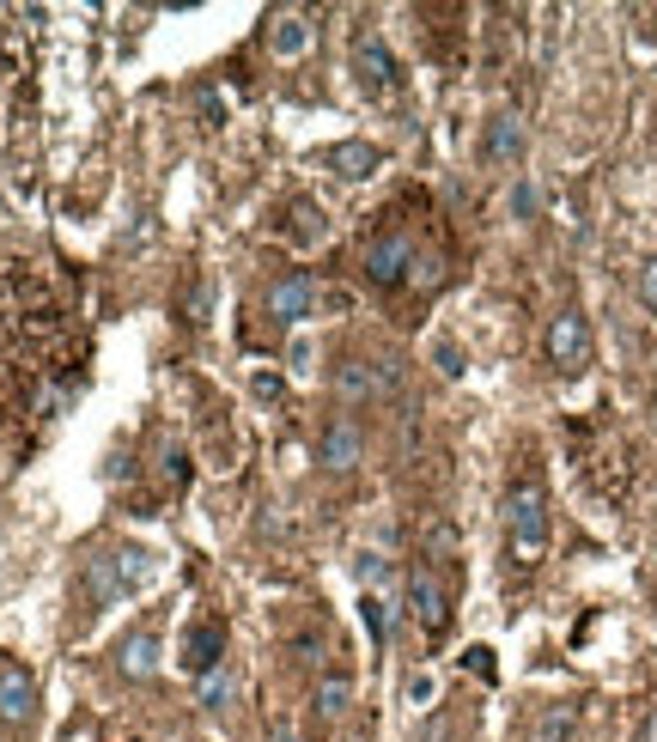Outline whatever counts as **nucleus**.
I'll return each mask as SVG.
<instances>
[{
    "instance_id": "nucleus-15",
    "label": "nucleus",
    "mask_w": 657,
    "mask_h": 742,
    "mask_svg": "<svg viewBox=\"0 0 657 742\" xmlns=\"http://www.w3.org/2000/svg\"><path fill=\"white\" fill-rule=\"evenodd\" d=\"M335 384H341V396H372V390H384L390 378H378L372 365H359V359H353V365H341V378H335Z\"/></svg>"
},
{
    "instance_id": "nucleus-11",
    "label": "nucleus",
    "mask_w": 657,
    "mask_h": 742,
    "mask_svg": "<svg viewBox=\"0 0 657 742\" xmlns=\"http://www.w3.org/2000/svg\"><path fill=\"white\" fill-rule=\"evenodd\" d=\"M122 676H134V682H146V676H153L159 670V633H128L122 639Z\"/></svg>"
},
{
    "instance_id": "nucleus-13",
    "label": "nucleus",
    "mask_w": 657,
    "mask_h": 742,
    "mask_svg": "<svg viewBox=\"0 0 657 742\" xmlns=\"http://www.w3.org/2000/svg\"><path fill=\"white\" fill-rule=\"evenodd\" d=\"M329 165H335L341 177H372V171H378V146L347 140V146H335V153H329Z\"/></svg>"
},
{
    "instance_id": "nucleus-7",
    "label": "nucleus",
    "mask_w": 657,
    "mask_h": 742,
    "mask_svg": "<svg viewBox=\"0 0 657 742\" xmlns=\"http://www.w3.org/2000/svg\"><path fill=\"white\" fill-rule=\"evenodd\" d=\"M353 67H359L365 92H390V86H396V61H390V49H384L378 31H359V37H353Z\"/></svg>"
},
{
    "instance_id": "nucleus-18",
    "label": "nucleus",
    "mask_w": 657,
    "mask_h": 742,
    "mask_svg": "<svg viewBox=\"0 0 657 742\" xmlns=\"http://www.w3.org/2000/svg\"><path fill=\"white\" fill-rule=\"evenodd\" d=\"M365 627H372V639H378V645L390 639V627H396V609H390V597H365Z\"/></svg>"
},
{
    "instance_id": "nucleus-3",
    "label": "nucleus",
    "mask_w": 657,
    "mask_h": 742,
    "mask_svg": "<svg viewBox=\"0 0 657 742\" xmlns=\"http://www.w3.org/2000/svg\"><path fill=\"white\" fill-rule=\"evenodd\" d=\"M140 578H146V554L140 548H110V554L92 560V597L110 603V597H122V590H134Z\"/></svg>"
},
{
    "instance_id": "nucleus-20",
    "label": "nucleus",
    "mask_w": 657,
    "mask_h": 742,
    "mask_svg": "<svg viewBox=\"0 0 657 742\" xmlns=\"http://www.w3.org/2000/svg\"><path fill=\"white\" fill-rule=\"evenodd\" d=\"M438 371H445V378H457V371H463V353L451 341H438Z\"/></svg>"
},
{
    "instance_id": "nucleus-12",
    "label": "nucleus",
    "mask_w": 657,
    "mask_h": 742,
    "mask_svg": "<svg viewBox=\"0 0 657 742\" xmlns=\"http://www.w3.org/2000/svg\"><path fill=\"white\" fill-rule=\"evenodd\" d=\"M323 463L329 469H353L359 463V426L341 414V420H329V432H323Z\"/></svg>"
},
{
    "instance_id": "nucleus-19",
    "label": "nucleus",
    "mask_w": 657,
    "mask_h": 742,
    "mask_svg": "<svg viewBox=\"0 0 657 742\" xmlns=\"http://www.w3.org/2000/svg\"><path fill=\"white\" fill-rule=\"evenodd\" d=\"M572 724H578V712H572V706H554V712L542 718L536 742H566V736H572Z\"/></svg>"
},
{
    "instance_id": "nucleus-16",
    "label": "nucleus",
    "mask_w": 657,
    "mask_h": 742,
    "mask_svg": "<svg viewBox=\"0 0 657 742\" xmlns=\"http://www.w3.org/2000/svg\"><path fill=\"white\" fill-rule=\"evenodd\" d=\"M305 43H311V25H305L299 13H286V19L274 25V49H280V55H299Z\"/></svg>"
},
{
    "instance_id": "nucleus-9",
    "label": "nucleus",
    "mask_w": 657,
    "mask_h": 742,
    "mask_svg": "<svg viewBox=\"0 0 657 742\" xmlns=\"http://www.w3.org/2000/svg\"><path fill=\"white\" fill-rule=\"evenodd\" d=\"M31 706H37V682L19 663H0V724H25Z\"/></svg>"
},
{
    "instance_id": "nucleus-17",
    "label": "nucleus",
    "mask_w": 657,
    "mask_h": 742,
    "mask_svg": "<svg viewBox=\"0 0 657 742\" xmlns=\"http://www.w3.org/2000/svg\"><path fill=\"white\" fill-rule=\"evenodd\" d=\"M347 700H353V682H347V676H329V682L317 688V712H323V718L347 712Z\"/></svg>"
},
{
    "instance_id": "nucleus-6",
    "label": "nucleus",
    "mask_w": 657,
    "mask_h": 742,
    "mask_svg": "<svg viewBox=\"0 0 657 742\" xmlns=\"http://www.w3.org/2000/svg\"><path fill=\"white\" fill-rule=\"evenodd\" d=\"M317 299H323V292H317L311 274H286V280L268 292V311H274V323H305V317L317 311Z\"/></svg>"
},
{
    "instance_id": "nucleus-21",
    "label": "nucleus",
    "mask_w": 657,
    "mask_h": 742,
    "mask_svg": "<svg viewBox=\"0 0 657 742\" xmlns=\"http://www.w3.org/2000/svg\"><path fill=\"white\" fill-rule=\"evenodd\" d=\"M639 299L657 311V262H645V274H639Z\"/></svg>"
},
{
    "instance_id": "nucleus-8",
    "label": "nucleus",
    "mask_w": 657,
    "mask_h": 742,
    "mask_svg": "<svg viewBox=\"0 0 657 742\" xmlns=\"http://www.w3.org/2000/svg\"><path fill=\"white\" fill-rule=\"evenodd\" d=\"M219 663H226V633H219L213 621L189 627V633H183V670H189V676H213Z\"/></svg>"
},
{
    "instance_id": "nucleus-1",
    "label": "nucleus",
    "mask_w": 657,
    "mask_h": 742,
    "mask_svg": "<svg viewBox=\"0 0 657 742\" xmlns=\"http://www.w3.org/2000/svg\"><path fill=\"white\" fill-rule=\"evenodd\" d=\"M505 542L518 566H536L548 554V499L536 481H518L505 493Z\"/></svg>"
},
{
    "instance_id": "nucleus-23",
    "label": "nucleus",
    "mask_w": 657,
    "mask_h": 742,
    "mask_svg": "<svg viewBox=\"0 0 657 742\" xmlns=\"http://www.w3.org/2000/svg\"><path fill=\"white\" fill-rule=\"evenodd\" d=\"M645 742H657V712H651V718H645Z\"/></svg>"
},
{
    "instance_id": "nucleus-4",
    "label": "nucleus",
    "mask_w": 657,
    "mask_h": 742,
    "mask_svg": "<svg viewBox=\"0 0 657 742\" xmlns=\"http://www.w3.org/2000/svg\"><path fill=\"white\" fill-rule=\"evenodd\" d=\"M408 615H414L420 633H445V621H451V609H445V584H438V572H432L426 560H420L414 578H408Z\"/></svg>"
},
{
    "instance_id": "nucleus-22",
    "label": "nucleus",
    "mask_w": 657,
    "mask_h": 742,
    "mask_svg": "<svg viewBox=\"0 0 657 742\" xmlns=\"http://www.w3.org/2000/svg\"><path fill=\"white\" fill-rule=\"evenodd\" d=\"M408 700L426 706V700H432V676H414V682H408Z\"/></svg>"
},
{
    "instance_id": "nucleus-10",
    "label": "nucleus",
    "mask_w": 657,
    "mask_h": 742,
    "mask_svg": "<svg viewBox=\"0 0 657 742\" xmlns=\"http://www.w3.org/2000/svg\"><path fill=\"white\" fill-rule=\"evenodd\" d=\"M481 159L487 165H518L524 159V122L518 116H493V128H487V140H481Z\"/></svg>"
},
{
    "instance_id": "nucleus-14",
    "label": "nucleus",
    "mask_w": 657,
    "mask_h": 742,
    "mask_svg": "<svg viewBox=\"0 0 657 742\" xmlns=\"http://www.w3.org/2000/svg\"><path fill=\"white\" fill-rule=\"evenodd\" d=\"M238 694V676H232V663H219L213 676H201V706L207 712H226V700Z\"/></svg>"
},
{
    "instance_id": "nucleus-2",
    "label": "nucleus",
    "mask_w": 657,
    "mask_h": 742,
    "mask_svg": "<svg viewBox=\"0 0 657 742\" xmlns=\"http://www.w3.org/2000/svg\"><path fill=\"white\" fill-rule=\"evenodd\" d=\"M414 262H420V244L408 232H390V238H378L372 250H365V274H372V286H408Z\"/></svg>"
},
{
    "instance_id": "nucleus-5",
    "label": "nucleus",
    "mask_w": 657,
    "mask_h": 742,
    "mask_svg": "<svg viewBox=\"0 0 657 742\" xmlns=\"http://www.w3.org/2000/svg\"><path fill=\"white\" fill-rule=\"evenodd\" d=\"M548 359H554L560 371H584V365H591V329H584L578 311H560V317L548 323Z\"/></svg>"
}]
</instances>
